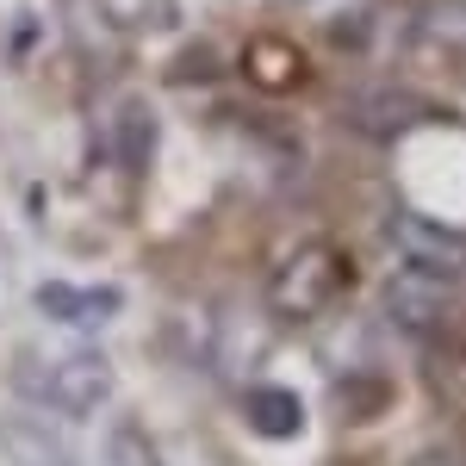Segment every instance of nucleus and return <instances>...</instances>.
Wrapping results in <instances>:
<instances>
[{
    "label": "nucleus",
    "mask_w": 466,
    "mask_h": 466,
    "mask_svg": "<svg viewBox=\"0 0 466 466\" xmlns=\"http://www.w3.org/2000/svg\"><path fill=\"white\" fill-rule=\"evenodd\" d=\"M19 392L32 398L44 417H63V423H87L100 417L112 398V367L94 349H37L19 360Z\"/></svg>",
    "instance_id": "obj_1"
},
{
    "label": "nucleus",
    "mask_w": 466,
    "mask_h": 466,
    "mask_svg": "<svg viewBox=\"0 0 466 466\" xmlns=\"http://www.w3.org/2000/svg\"><path fill=\"white\" fill-rule=\"evenodd\" d=\"M349 287V268H342V255L323 249V243H305V249L292 255L287 268L274 274V287H268V305L280 311L287 323H311L323 318L336 299Z\"/></svg>",
    "instance_id": "obj_2"
},
{
    "label": "nucleus",
    "mask_w": 466,
    "mask_h": 466,
    "mask_svg": "<svg viewBox=\"0 0 466 466\" xmlns=\"http://www.w3.org/2000/svg\"><path fill=\"white\" fill-rule=\"evenodd\" d=\"M0 461L6 466H81V454L44 410H0Z\"/></svg>",
    "instance_id": "obj_3"
},
{
    "label": "nucleus",
    "mask_w": 466,
    "mask_h": 466,
    "mask_svg": "<svg viewBox=\"0 0 466 466\" xmlns=\"http://www.w3.org/2000/svg\"><path fill=\"white\" fill-rule=\"evenodd\" d=\"M448 268H430V261H410V268H398L392 287H386V311H392L404 329H435V323L448 318Z\"/></svg>",
    "instance_id": "obj_4"
},
{
    "label": "nucleus",
    "mask_w": 466,
    "mask_h": 466,
    "mask_svg": "<svg viewBox=\"0 0 466 466\" xmlns=\"http://www.w3.org/2000/svg\"><path fill=\"white\" fill-rule=\"evenodd\" d=\"M37 311L50 323H63V329H75V336H87V329H100V323H112L118 311H125V299L112 287H69V280H44L37 287Z\"/></svg>",
    "instance_id": "obj_5"
},
{
    "label": "nucleus",
    "mask_w": 466,
    "mask_h": 466,
    "mask_svg": "<svg viewBox=\"0 0 466 466\" xmlns=\"http://www.w3.org/2000/svg\"><path fill=\"white\" fill-rule=\"evenodd\" d=\"M243 417L255 423V435H268V441H292V435H305V398L292 392V386H249Z\"/></svg>",
    "instance_id": "obj_6"
},
{
    "label": "nucleus",
    "mask_w": 466,
    "mask_h": 466,
    "mask_svg": "<svg viewBox=\"0 0 466 466\" xmlns=\"http://www.w3.org/2000/svg\"><path fill=\"white\" fill-rule=\"evenodd\" d=\"M106 25L118 32H156V25H175V0H100Z\"/></svg>",
    "instance_id": "obj_7"
},
{
    "label": "nucleus",
    "mask_w": 466,
    "mask_h": 466,
    "mask_svg": "<svg viewBox=\"0 0 466 466\" xmlns=\"http://www.w3.org/2000/svg\"><path fill=\"white\" fill-rule=\"evenodd\" d=\"M106 466H162V454H156V441L137 423H118L106 435Z\"/></svg>",
    "instance_id": "obj_8"
},
{
    "label": "nucleus",
    "mask_w": 466,
    "mask_h": 466,
    "mask_svg": "<svg viewBox=\"0 0 466 466\" xmlns=\"http://www.w3.org/2000/svg\"><path fill=\"white\" fill-rule=\"evenodd\" d=\"M292 6H305V0H292Z\"/></svg>",
    "instance_id": "obj_9"
}]
</instances>
